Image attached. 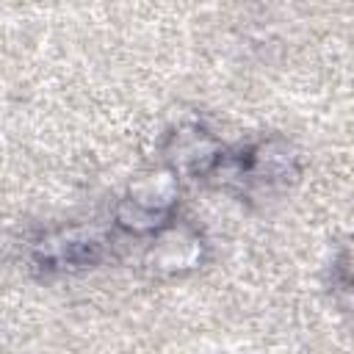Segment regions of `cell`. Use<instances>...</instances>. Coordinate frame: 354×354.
Returning <instances> with one entry per match:
<instances>
[{
	"label": "cell",
	"instance_id": "2",
	"mask_svg": "<svg viewBox=\"0 0 354 354\" xmlns=\"http://www.w3.org/2000/svg\"><path fill=\"white\" fill-rule=\"evenodd\" d=\"M235 171L249 183H268V185L288 183L299 174V155L290 141L274 136L249 147L235 160Z\"/></svg>",
	"mask_w": 354,
	"mask_h": 354
},
{
	"label": "cell",
	"instance_id": "1",
	"mask_svg": "<svg viewBox=\"0 0 354 354\" xmlns=\"http://www.w3.org/2000/svg\"><path fill=\"white\" fill-rule=\"evenodd\" d=\"M105 257V241L83 230H61L41 238L33 249L36 266L44 271H75L91 268Z\"/></svg>",
	"mask_w": 354,
	"mask_h": 354
},
{
	"label": "cell",
	"instance_id": "3",
	"mask_svg": "<svg viewBox=\"0 0 354 354\" xmlns=\"http://www.w3.org/2000/svg\"><path fill=\"white\" fill-rule=\"evenodd\" d=\"M155 246L147 263L160 274H183L202 263V238L191 227H174L171 221L155 232Z\"/></svg>",
	"mask_w": 354,
	"mask_h": 354
},
{
	"label": "cell",
	"instance_id": "5",
	"mask_svg": "<svg viewBox=\"0 0 354 354\" xmlns=\"http://www.w3.org/2000/svg\"><path fill=\"white\" fill-rule=\"evenodd\" d=\"M127 199L133 205H138V207H147V210L171 216V205L177 199V171L171 166H166V169L141 174L130 185Z\"/></svg>",
	"mask_w": 354,
	"mask_h": 354
},
{
	"label": "cell",
	"instance_id": "4",
	"mask_svg": "<svg viewBox=\"0 0 354 354\" xmlns=\"http://www.w3.org/2000/svg\"><path fill=\"white\" fill-rule=\"evenodd\" d=\"M221 155H224L221 144L196 124L180 127L177 133L169 136V144H166V158H169L171 169L174 171L183 169V171H191L199 177L213 174Z\"/></svg>",
	"mask_w": 354,
	"mask_h": 354
}]
</instances>
